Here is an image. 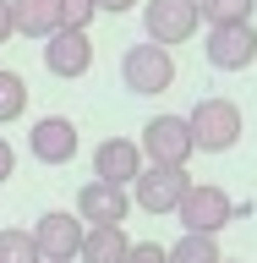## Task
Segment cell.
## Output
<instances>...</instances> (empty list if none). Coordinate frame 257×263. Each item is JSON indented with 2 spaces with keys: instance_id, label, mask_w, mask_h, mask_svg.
<instances>
[{
  "instance_id": "1",
  "label": "cell",
  "mask_w": 257,
  "mask_h": 263,
  "mask_svg": "<svg viewBox=\"0 0 257 263\" xmlns=\"http://www.w3.org/2000/svg\"><path fill=\"white\" fill-rule=\"evenodd\" d=\"M186 132H192L197 154H230L241 143V104H230V99H197L192 115H186Z\"/></svg>"
},
{
  "instance_id": "2",
  "label": "cell",
  "mask_w": 257,
  "mask_h": 263,
  "mask_svg": "<svg viewBox=\"0 0 257 263\" xmlns=\"http://www.w3.org/2000/svg\"><path fill=\"white\" fill-rule=\"evenodd\" d=\"M121 82H126L131 93H170V88H175V55H170V49L164 44H153V39H148V44H131L126 55H121Z\"/></svg>"
},
{
  "instance_id": "3",
  "label": "cell",
  "mask_w": 257,
  "mask_h": 263,
  "mask_svg": "<svg viewBox=\"0 0 257 263\" xmlns=\"http://www.w3.org/2000/svg\"><path fill=\"white\" fill-rule=\"evenodd\" d=\"M186 186H192L186 164H143L126 192H131V209H143V214H175Z\"/></svg>"
},
{
  "instance_id": "4",
  "label": "cell",
  "mask_w": 257,
  "mask_h": 263,
  "mask_svg": "<svg viewBox=\"0 0 257 263\" xmlns=\"http://www.w3.org/2000/svg\"><path fill=\"white\" fill-rule=\"evenodd\" d=\"M175 219L186 230H203V236H219V230L235 219V197L225 192V186H186L181 192V203H175Z\"/></svg>"
},
{
  "instance_id": "5",
  "label": "cell",
  "mask_w": 257,
  "mask_h": 263,
  "mask_svg": "<svg viewBox=\"0 0 257 263\" xmlns=\"http://www.w3.org/2000/svg\"><path fill=\"white\" fill-rule=\"evenodd\" d=\"M137 148H143L148 164H186L197 154L192 132H186V115H153L143 126V137H137Z\"/></svg>"
},
{
  "instance_id": "6",
  "label": "cell",
  "mask_w": 257,
  "mask_h": 263,
  "mask_svg": "<svg viewBox=\"0 0 257 263\" xmlns=\"http://www.w3.org/2000/svg\"><path fill=\"white\" fill-rule=\"evenodd\" d=\"M197 0H148L143 6V28L153 44H186V39H197Z\"/></svg>"
},
{
  "instance_id": "7",
  "label": "cell",
  "mask_w": 257,
  "mask_h": 263,
  "mask_svg": "<svg viewBox=\"0 0 257 263\" xmlns=\"http://www.w3.org/2000/svg\"><path fill=\"white\" fill-rule=\"evenodd\" d=\"M213 71H246L257 61V28L252 22H225V28H208V44H203Z\"/></svg>"
},
{
  "instance_id": "8",
  "label": "cell",
  "mask_w": 257,
  "mask_h": 263,
  "mask_svg": "<svg viewBox=\"0 0 257 263\" xmlns=\"http://www.w3.org/2000/svg\"><path fill=\"white\" fill-rule=\"evenodd\" d=\"M82 219L77 209L66 214V209H49L38 225H33V247H38V258L44 263H66V258H77V247H82Z\"/></svg>"
},
{
  "instance_id": "9",
  "label": "cell",
  "mask_w": 257,
  "mask_h": 263,
  "mask_svg": "<svg viewBox=\"0 0 257 263\" xmlns=\"http://www.w3.org/2000/svg\"><path fill=\"white\" fill-rule=\"evenodd\" d=\"M126 214H131V192L126 186H115V181H88L77 192V219L82 225H126Z\"/></svg>"
},
{
  "instance_id": "10",
  "label": "cell",
  "mask_w": 257,
  "mask_h": 263,
  "mask_svg": "<svg viewBox=\"0 0 257 263\" xmlns=\"http://www.w3.org/2000/svg\"><path fill=\"white\" fill-rule=\"evenodd\" d=\"M44 66H49V77H82V71L93 66V39H88V28H55L44 39Z\"/></svg>"
},
{
  "instance_id": "11",
  "label": "cell",
  "mask_w": 257,
  "mask_h": 263,
  "mask_svg": "<svg viewBox=\"0 0 257 263\" xmlns=\"http://www.w3.org/2000/svg\"><path fill=\"white\" fill-rule=\"evenodd\" d=\"M28 154H33L38 164H71V159H77V126H71L66 115H44V121H33Z\"/></svg>"
},
{
  "instance_id": "12",
  "label": "cell",
  "mask_w": 257,
  "mask_h": 263,
  "mask_svg": "<svg viewBox=\"0 0 257 263\" xmlns=\"http://www.w3.org/2000/svg\"><path fill=\"white\" fill-rule=\"evenodd\" d=\"M143 148H137V137H104V143L93 148V176L98 181H115V186H131V176L143 170Z\"/></svg>"
},
{
  "instance_id": "13",
  "label": "cell",
  "mask_w": 257,
  "mask_h": 263,
  "mask_svg": "<svg viewBox=\"0 0 257 263\" xmlns=\"http://www.w3.org/2000/svg\"><path fill=\"white\" fill-rule=\"evenodd\" d=\"M126 225H88L82 230V247H77V263H126Z\"/></svg>"
},
{
  "instance_id": "14",
  "label": "cell",
  "mask_w": 257,
  "mask_h": 263,
  "mask_svg": "<svg viewBox=\"0 0 257 263\" xmlns=\"http://www.w3.org/2000/svg\"><path fill=\"white\" fill-rule=\"evenodd\" d=\"M11 28L28 33V39H49L61 28L55 22V0H11Z\"/></svg>"
},
{
  "instance_id": "15",
  "label": "cell",
  "mask_w": 257,
  "mask_h": 263,
  "mask_svg": "<svg viewBox=\"0 0 257 263\" xmlns=\"http://www.w3.org/2000/svg\"><path fill=\"white\" fill-rule=\"evenodd\" d=\"M225 252H219V241L213 236H203V230H186L175 247H164V263H219Z\"/></svg>"
},
{
  "instance_id": "16",
  "label": "cell",
  "mask_w": 257,
  "mask_h": 263,
  "mask_svg": "<svg viewBox=\"0 0 257 263\" xmlns=\"http://www.w3.org/2000/svg\"><path fill=\"white\" fill-rule=\"evenodd\" d=\"M252 6L257 0H197V16L208 28H225V22H252Z\"/></svg>"
},
{
  "instance_id": "17",
  "label": "cell",
  "mask_w": 257,
  "mask_h": 263,
  "mask_svg": "<svg viewBox=\"0 0 257 263\" xmlns=\"http://www.w3.org/2000/svg\"><path fill=\"white\" fill-rule=\"evenodd\" d=\"M22 110H28V82H22V71H0V126H6V121H22Z\"/></svg>"
},
{
  "instance_id": "18",
  "label": "cell",
  "mask_w": 257,
  "mask_h": 263,
  "mask_svg": "<svg viewBox=\"0 0 257 263\" xmlns=\"http://www.w3.org/2000/svg\"><path fill=\"white\" fill-rule=\"evenodd\" d=\"M0 263H44L33 247V230H0Z\"/></svg>"
},
{
  "instance_id": "19",
  "label": "cell",
  "mask_w": 257,
  "mask_h": 263,
  "mask_svg": "<svg viewBox=\"0 0 257 263\" xmlns=\"http://www.w3.org/2000/svg\"><path fill=\"white\" fill-rule=\"evenodd\" d=\"M93 16H98L93 0H55V22H61V28H88Z\"/></svg>"
},
{
  "instance_id": "20",
  "label": "cell",
  "mask_w": 257,
  "mask_h": 263,
  "mask_svg": "<svg viewBox=\"0 0 257 263\" xmlns=\"http://www.w3.org/2000/svg\"><path fill=\"white\" fill-rule=\"evenodd\" d=\"M126 263H164V247L159 241H131L126 247Z\"/></svg>"
},
{
  "instance_id": "21",
  "label": "cell",
  "mask_w": 257,
  "mask_h": 263,
  "mask_svg": "<svg viewBox=\"0 0 257 263\" xmlns=\"http://www.w3.org/2000/svg\"><path fill=\"white\" fill-rule=\"evenodd\" d=\"M11 170H16V148L0 137V181H11Z\"/></svg>"
},
{
  "instance_id": "22",
  "label": "cell",
  "mask_w": 257,
  "mask_h": 263,
  "mask_svg": "<svg viewBox=\"0 0 257 263\" xmlns=\"http://www.w3.org/2000/svg\"><path fill=\"white\" fill-rule=\"evenodd\" d=\"M11 33H16V28H11V0H0V44H6Z\"/></svg>"
},
{
  "instance_id": "23",
  "label": "cell",
  "mask_w": 257,
  "mask_h": 263,
  "mask_svg": "<svg viewBox=\"0 0 257 263\" xmlns=\"http://www.w3.org/2000/svg\"><path fill=\"white\" fill-rule=\"evenodd\" d=\"M98 11H110V16H121V11H131V6H137V0H93Z\"/></svg>"
},
{
  "instance_id": "24",
  "label": "cell",
  "mask_w": 257,
  "mask_h": 263,
  "mask_svg": "<svg viewBox=\"0 0 257 263\" xmlns=\"http://www.w3.org/2000/svg\"><path fill=\"white\" fill-rule=\"evenodd\" d=\"M219 263H235V258H219Z\"/></svg>"
},
{
  "instance_id": "25",
  "label": "cell",
  "mask_w": 257,
  "mask_h": 263,
  "mask_svg": "<svg viewBox=\"0 0 257 263\" xmlns=\"http://www.w3.org/2000/svg\"><path fill=\"white\" fill-rule=\"evenodd\" d=\"M66 263H77V258H66Z\"/></svg>"
}]
</instances>
